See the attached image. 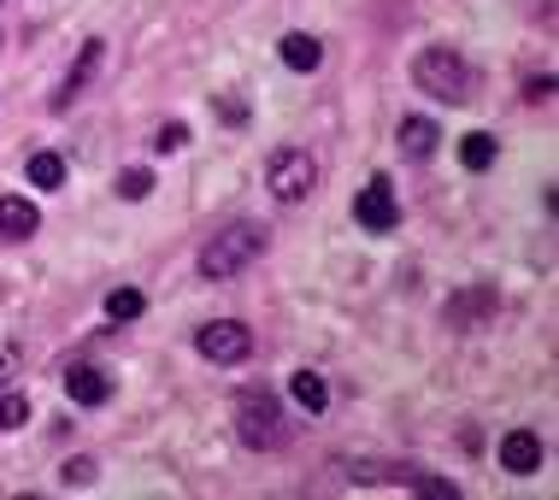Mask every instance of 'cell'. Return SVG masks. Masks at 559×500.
<instances>
[{
	"label": "cell",
	"mask_w": 559,
	"mask_h": 500,
	"mask_svg": "<svg viewBox=\"0 0 559 500\" xmlns=\"http://www.w3.org/2000/svg\"><path fill=\"white\" fill-rule=\"evenodd\" d=\"M489 312H495V289H465V295L448 300V324L453 330H477Z\"/></svg>",
	"instance_id": "obj_10"
},
{
	"label": "cell",
	"mask_w": 559,
	"mask_h": 500,
	"mask_svg": "<svg viewBox=\"0 0 559 500\" xmlns=\"http://www.w3.org/2000/svg\"><path fill=\"white\" fill-rule=\"evenodd\" d=\"M24 177H29V189H59V183H66V159H59V154H29Z\"/></svg>",
	"instance_id": "obj_15"
},
{
	"label": "cell",
	"mask_w": 559,
	"mask_h": 500,
	"mask_svg": "<svg viewBox=\"0 0 559 500\" xmlns=\"http://www.w3.org/2000/svg\"><path fill=\"white\" fill-rule=\"evenodd\" d=\"M501 465H507L512 477L542 472V436H536V430H507V436H501Z\"/></svg>",
	"instance_id": "obj_8"
},
{
	"label": "cell",
	"mask_w": 559,
	"mask_h": 500,
	"mask_svg": "<svg viewBox=\"0 0 559 500\" xmlns=\"http://www.w3.org/2000/svg\"><path fill=\"white\" fill-rule=\"evenodd\" d=\"M413 78L436 100H465V95H472V66H465L453 48H425L413 59Z\"/></svg>",
	"instance_id": "obj_3"
},
{
	"label": "cell",
	"mask_w": 559,
	"mask_h": 500,
	"mask_svg": "<svg viewBox=\"0 0 559 500\" xmlns=\"http://www.w3.org/2000/svg\"><path fill=\"white\" fill-rule=\"evenodd\" d=\"M436 142H442V130H436L430 118H401V154L406 159H430Z\"/></svg>",
	"instance_id": "obj_12"
},
{
	"label": "cell",
	"mask_w": 559,
	"mask_h": 500,
	"mask_svg": "<svg viewBox=\"0 0 559 500\" xmlns=\"http://www.w3.org/2000/svg\"><path fill=\"white\" fill-rule=\"evenodd\" d=\"M289 395H295V406H300L307 418H319L324 406H330V383H324L319 371H295V377H289Z\"/></svg>",
	"instance_id": "obj_11"
},
{
	"label": "cell",
	"mask_w": 559,
	"mask_h": 500,
	"mask_svg": "<svg viewBox=\"0 0 559 500\" xmlns=\"http://www.w3.org/2000/svg\"><path fill=\"white\" fill-rule=\"evenodd\" d=\"M100 53H107V48H100V41H88V48L78 53V71H71L66 83H59V100H53L59 112H66V106L78 100V95H83V83H88V78H95V71H100Z\"/></svg>",
	"instance_id": "obj_13"
},
{
	"label": "cell",
	"mask_w": 559,
	"mask_h": 500,
	"mask_svg": "<svg viewBox=\"0 0 559 500\" xmlns=\"http://www.w3.org/2000/svg\"><path fill=\"white\" fill-rule=\"evenodd\" d=\"M460 159L472 165V171H489V165H495V135L472 130V135H465V142H460Z\"/></svg>",
	"instance_id": "obj_16"
},
{
	"label": "cell",
	"mask_w": 559,
	"mask_h": 500,
	"mask_svg": "<svg viewBox=\"0 0 559 500\" xmlns=\"http://www.w3.org/2000/svg\"><path fill=\"white\" fill-rule=\"evenodd\" d=\"M265 189L277 194L283 206L307 201V194L319 189V159H312L307 147H277V154L265 159Z\"/></svg>",
	"instance_id": "obj_4"
},
{
	"label": "cell",
	"mask_w": 559,
	"mask_h": 500,
	"mask_svg": "<svg viewBox=\"0 0 559 500\" xmlns=\"http://www.w3.org/2000/svg\"><path fill=\"white\" fill-rule=\"evenodd\" d=\"M24 418H29V395H19V389H0V430H19Z\"/></svg>",
	"instance_id": "obj_19"
},
{
	"label": "cell",
	"mask_w": 559,
	"mask_h": 500,
	"mask_svg": "<svg viewBox=\"0 0 559 500\" xmlns=\"http://www.w3.org/2000/svg\"><path fill=\"white\" fill-rule=\"evenodd\" d=\"M236 436H241V448H283V436H289V424H283V406L271 389H241L236 395Z\"/></svg>",
	"instance_id": "obj_2"
},
{
	"label": "cell",
	"mask_w": 559,
	"mask_h": 500,
	"mask_svg": "<svg viewBox=\"0 0 559 500\" xmlns=\"http://www.w3.org/2000/svg\"><path fill=\"white\" fill-rule=\"evenodd\" d=\"M354 218L366 224L371 236H389V230L401 224V201H395V189H389L383 177H371V183L354 194Z\"/></svg>",
	"instance_id": "obj_6"
},
{
	"label": "cell",
	"mask_w": 559,
	"mask_h": 500,
	"mask_svg": "<svg viewBox=\"0 0 559 500\" xmlns=\"http://www.w3.org/2000/svg\"><path fill=\"white\" fill-rule=\"evenodd\" d=\"M19 366H24V347H19V342H0V383H12V377H19Z\"/></svg>",
	"instance_id": "obj_20"
},
{
	"label": "cell",
	"mask_w": 559,
	"mask_h": 500,
	"mask_svg": "<svg viewBox=\"0 0 559 500\" xmlns=\"http://www.w3.org/2000/svg\"><path fill=\"white\" fill-rule=\"evenodd\" d=\"M66 483H95V460H66V472H59Z\"/></svg>",
	"instance_id": "obj_22"
},
{
	"label": "cell",
	"mask_w": 559,
	"mask_h": 500,
	"mask_svg": "<svg viewBox=\"0 0 559 500\" xmlns=\"http://www.w3.org/2000/svg\"><path fill=\"white\" fill-rule=\"evenodd\" d=\"M260 248H265V230H260V224H230V230H218V236L201 248V277L230 283V277H241V271L260 260Z\"/></svg>",
	"instance_id": "obj_1"
},
{
	"label": "cell",
	"mask_w": 559,
	"mask_h": 500,
	"mask_svg": "<svg viewBox=\"0 0 559 500\" xmlns=\"http://www.w3.org/2000/svg\"><path fill=\"white\" fill-rule=\"evenodd\" d=\"M118 194H124V201H147V194H154V171H142V165L118 171Z\"/></svg>",
	"instance_id": "obj_18"
},
{
	"label": "cell",
	"mask_w": 559,
	"mask_h": 500,
	"mask_svg": "<svg viewBox=\"0 0 559 500\" xmlns=\"http://www.w3.org/2000/svg\"><path fill=\"white\" fill-rule=\"evenodd\" d=\"M183 142H189V130H183V124H159V135H154V147H159V154H177Z\"/></svg>",
	"instance_id": "obj_21"
},
{
	"label": "cell",
	"mask_w": 559,
	"mask_h": 500,
	"mask_svg": "<svg viewBox=\"0 0 559 500\" xmlns=\"http://www.w3.org/2000/svg\"><path fill=\"white\" fill-rule=\"evenodd\" d=\"M66 395L78 401V406H107L112 401V377L100 371V366H71L66 371Z\"/></svg>",
	"instance_id": "obj_9"
},
{
	"label": "cell",
	"mask_w": 559,
	"mask_h": 500,
	"mask_svg": "<svg viewBox=\"0 0 559 500\" xmlns=\"http://www.w3.org/2000/svg\"><path fill=\"white\" fill-rule=\"evenodd\" d=\"M142 289H112L107 295V318H118V324H130V318H142Z\"/></svg>",
	"instance_id": "obj_17"
},
{
	"label": "cell",
	"mask_w": 559,
	"mask_h": 500,
	"mask_svg": "<svg viewBox=\"0 0 559 500\" xmlns=\"http://www.w3.org/2000/svg\"><path fill=\"white\" fill-rule=\"evenodd\" d=\"M319 59H324V48H319V36H283V66L289 71H319Z\"/></svg>",
	"instance_id": "obj_14"
},
{
	"label": "cell",
	"mask_w": 559,
	"mask_h": 500,
	"mask_svg": "<svg viewBox=\"0 0 559 500\" xmlns=\"http://www.w3.org/2000/svg\"><path fill=\"white\" fill-rule=\"evenodd\" d=\"M201 347V359H213V366H241V359L253 354V330L241 324V318H213V324L194 336Z\"/></svg>",
	"instance_id": "obj_5"
},
{
	"label": "cell",
	"mask_w": 559,
	"mask_h": 500,
	"mask_svg": "<svg viewBox=\"0 0 559 500\" xmlns=\"http://www.w3.org/2000/svg\"><path fill=\"white\" fill-rule=\"evenodd\" d=\"M548 95H554V78H536V83H531V100L542 106V100H548Z\"/></svg>",
	"instance_id": "obj_23"
},
{
	"label": "cell",
	"mask_w": 559,
	"mask_h": 500,
	"mask_svg": "<svg viewBox=\"0 0 559 500\" xmlns=\"http://www.w3.org/2000/svg\"><path fill=\"white\" fill-rule=\"evenodd\" d=\"M41 230V212L29 194H0V241H29Z\"/></svg>",
	"instance_id": "obj_7"
}]
</instances>
